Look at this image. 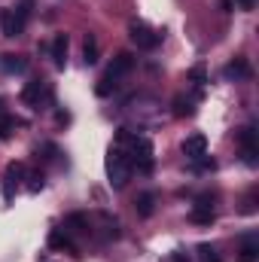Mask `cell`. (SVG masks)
<instances>
[{
    "label": "cell",
    "mask_w": 259,
    "mask_h": 262,
    "mask_svg": "<svg viewBox=\"0 0 259 262\" xmlns=\"http://www.w3.org/2000/svg\"><path fill=\"white\" fill-rule=\"evenodd\" d=\"M131 67H134V55H131V52H119V55L110 61V67H107V79L119 85V79H122L125 73H131Z\"/></svg>",
    "instance_id": "cell-8"
},
{
    "label": "cell",
    "mask_w": 259,
    "mask_h": 262,
    "mask_svg": "<svg viewBox=\"0 0 259 262\" xmlns=\"http://www.w3.org/2000/svg\"><path fill=\"white\" fill-rule=\"evenodd\" d=\"M134 210H137V216H153V210H156V195L153 192H140V195L134 198Z\"/></svg>",
    "instance_id": "cell-16"
},
{
    "label": "cell",
    "mask_w": 259,
    "mask_h": 262,
    "mask_svg": "<svg viewBox=\"0 0 259 262\" xmlns=\"http://www.w3.org/2000/svg\"><path fill=\"white\" fill-rule=\"evenodd\" d=\"M40 262H52V259H40Z\"/></svg>",
    "instance_id": "cell-29"
},
{
    "label": "cell",
    "mask_w": 259,
    "mask_h": 262,
    "mask_svg": "<svg viewBox=\"0 0 259 262\" xmlns=\"http://www.w3.org/2000/svg\"><path fill=\"white\" fill-rule=\"evenodd\" d=\"M113 146L125 149V156H128L131 168H134L137 174H149V171H153V165H156V149H153V143H149L146 137H140V134H131L128 128H119V131H116V140H113Z\"/></svg>",
    "instance_id": "cell-1"
},
{
    "label": "cell",
    "mask_w": 259,
    "mask_h": 262,
    "mask_svg": "<svg viewBox=\"0 0 259 262\" xmlns=\"http://www.w3.org/2000/svg\"><path fill=\"white\" fill-rule=\"evenodd\" d=\"M256 210V192H250V195L244 198V207H241V213H253Z\"/></svg>",
    "instance_id": "cell-25"
},
{
    "label": "cell",
    "mask_w": 259,
    "mask_h": 262,
    "mask_svg": "<svg viewBox=\"0 0 259 262\" xmlns=\"http://www.w3.org/2000/svg\"><path fill=\"white\" fill-rule=\"evenodd\" d=\"M67 46H70L67 34H55V40H52V46H49V55H52V64L55 67L67 64Z\"/></svg>",
    "instance_id": "cell-15"
},
{
    "label": "cell",
    "mask_w": 259,
    "mask_h": 262,
    "mask_svg": "<svg viewBox=\"0 0 259 262\" xmlns=\"http://www.w3.org/2000/svg\"><path fill=\"white\" fill-rule=\"evenodd\" d=\"M189 82H195L198 89L207 85V70H204V64H195L192 70H189Z\"/></svg>",
    "instance_id": "cell-24"
},
{
    "label": "cell",
    "mask_w": 259,
    "mask_h": 262,
    "mask_svg": "<svg viewBox=\"0 0 259 262\" xmlns=\"http://www.w3.org/2000/svg\"><path fill=\"white\" fill-rule=\"evenodd\" d=\"M101 226H104V238L107 241H116L122 232H119V220L116 216H110V213H101Z\"/></svg>",
    "instance_id": "cell-19"
},
{
    "label": "cell",
    "mask_w": 259,
    "mask_h": 262,
    "mask_svg": "<svg viewBox=\"0 0 259 262\" xmlns=\"http://www.w3.org/2000/svg\"><path fill=\"white\" fill-rule=\"evenodd\" d=\"M128 37H131V43L137 46V49H156L159 43H162V34L159 31H153L149 25H143V21H131L128 25Z\"/></svg>",
    "instance_id": "cell-5"
},
{
    "label": "cell",
    "mask_w": 259,
    "mask_h": 262,
    "mask_svg": "<svg viewBox=\"0 0 259 262\" xmlns=\"http://www.w3.org/2000/svg\"><path fill=\"white\" fill-rule=\"evenodd\" d=\"M183 156H186L189 162L207 156V137H204V134H189V137L183 140Z\"/></svg>",
    "instance_id": "cell-11"
},
{
    "label": "cell",
    "mask_w": 259,
    "mask_h": 262,
    "mask_svg": "<svg viewBox=\"0 0 259 262\" xmlns=\"http://www.w3.org/2000/svg\"><path fill=\"white\" fill-rule=\"evenodd\" d=\"M64 232L67 235H89L92 232V220L85 213H70L64 220Z\"/></svg>",
    "instance_id": "cell-14"
},
{
    "label": "cell",
    "mask_w": 259,
    "mask_h": 262,
    "mask_svg": "<svg viewBox=\"0 0 259 262\" xmlns=\"http://www.w3.org/2000/svg\"><path fill=\"white\" fill-rule=\"evenodd\" d=\"M259 259V238L250 232L241 238V247H238V262H256Z\"/></svg>",
    "instance_id": "cell-13"
},
{
    "label": "cell",
    "mask_w": 259,
    "mask_h": 262,
    "mask_svg": "<svg viewBox=\"0 0 259 262\" xmlns=\"http://www.w3.org/2000/svg\"><path fill=\"white\" fill-rule=\"evenodd\" d=\"M223 76L241 82V79H250V76H253V67H250L247 58H232V61L226 64V70H223Z\"/></svg>",
    "instance_id": "cell-10"
},
{
    "label": "cell",
    "mask_w": 259,
    "mask_h": 262,
    "mask_svg": "<svg viewBox=\"0 0 259 262\" xmlns=\"http://www.w3.org/2000/svg\"><path fill=\"white\" fill-rule=\"evenodd\" d=\"M171 262H192V256H189L186 250H174V256H171Z\"/></svg>",
    "instance_id": "cell-26"
},
{
    "label": "cell",
    "mask_w": 259,
    "mask_h": 262,
    "mask_svg": "<svg viewBox=\"0 0 259 262\" xmlns=\"http://www.w3.org/2000/svg\"><path fill=\"white\" fill-rule=\"evenodd\" d=\"M49 247L52 250H67L70 256H79L76 253V244H73V235H67L64 229H52L49 232Z\"/></svg>",
    "instance_id": "cell-12"
},
{
    "label": "cell",
    "mask_w": 259,
    "mask_h": 262,
    "mask_svg": "<svg viewBox=\"0 0 259 262\" xmlns=\"http://www.w3.org/2000/svg\"><path fill=\"white\" fill-rule=\"evenodd\" d=\"M21 122L18 119H12V116H0V137L6 140V137H12V131L18 128Z\"/></svg>",
    "instance_id": "cell-23"
},
{
    "label": "cell",
    "mask_w": 259,
    "mask_h": 262,
    "mask_svg": "<svg viewBox=\"0 0 259 262\" xmlns=\"http://www.w3.org/2000/svg\"><path fill=\"white\" fill-rule=\"evenodd\" d=\"M21 177H25V165L21 162H12L6 168V174H3V195H6V201H12V192H15V186H18Z\"/></svg>",
    "instance_id": "cell-9"
},
{
    "label": "cell",
    "mask_w": 259,
    "mask_h": 262,
    "mask_svg": "<svg viewBox=\"0 0 259 262\" xmlns=\"http://www.w3.org/2000/svg\"><path fill=\"white\" fill-rule=\"evenodd\" d=\"M18 98H21V104L40 110V107L52 104V85H49L46 79H31V82H25V89H21Z\"/></svg>",
    "instance_id": "cell-4"
},
{
    "label": "cell",
    "mask_w": 259,
    "mask_h": 262,
    "mask_svg": "<svg viewBox=\"0 0 259 262\" xmlns=\"http://www.w3.org/2000/svg\"><path fill=\"white\" fill-rule=\"evenodd\" d=\"M235 3H238V6H241V9H244V12H250V9H253V6H256V0H235Z\"/></svg>",
    "instance_id": "cell-27"
},
{
    "label": "cell",
    "mask_w": 259,
    "mask_h": 262,
    "mask_svg": "<svg viewBox=\"0 0 259 262\" xmlns=\"http://www.w3.org/2000/svg\"><path fill=\"white\" fill-rule=\"evenodd\" d=\"M25 180H28V189H31V192H40V189L46 186V177H43L40 171H25Z\"/></svg>",
    "instance_id": "cell-21"
},
{
    "label": "cell",
    "mask_w": 259,
    "mask_h": 262,
    "mask_svg": "<svg viewBox=\"0 0 259 262\" xmlns=\"http://www.w3.org/2000/svg\"><path fill=\"white\" fill-rule=\"evenodd\" d=\"M55 119H58L61 125H67V122H70V113H64V110H58V113H55Z\"/></svg>",
    "instance_id": "cell-28"
},
{
    "label": "cell",
    "mask_w": 259,
    "mask_h": 262,
    "mask_svg": "<svg viewBox=\"0 0 259 262\" xmlns=\"http://www.w3.org/2000/svg\"><path fill=\"white\" fill-rule=\"evenodd\" d=\"M28 15H31V0H25L21 6L0 9V31H3V37H21V31L28 25Z\"/></svg>",
    "instance_id": "cell-2"
},
{
    "label": "cell",
    "mask_w": 259,
    "mask_h": 262,
    "mask_svg": "<svg viewBox=\"0 0 259 262\" xmlns=\"http://www.w3.org/2000/svg\"><path fill=\"white\" fill-rule=\"evenodd\" d=\"M131 162L128 156H125V149H119V146H110V152H107V177H110V183L116 186V189H122L125 183H128L131 177Z\"/></svg>",
    "instance_id": "cell-3"
},
{
    "label": "cell",
    "mask_w": 259,
    "mask_h": 262,
    "mask_svg": "<svg viewBox=\"0 0 259 262\" xmlns=\"http://www.w3.org/2000/svg\"><path fill=\"white\" fill-rule=\"evenodd\" d=\"M195 107H192V98H183V95H177L174 98V116H192Z\"/></svg>",
    "instance_id": "cell-20"
},
{
    "label": "cell",
    "mask_w": 259,
    "mask_h": 262,
    "mask_svg": "<svg viewBox=\"0 0 259 262\" xmlns=\"http://www.w3.org/2000/svg\"><path fill=\"white\" fill-rule=\"evenodd\" d=\"M189 220L198 223V226H210V223L217 220V213H213V198H210V195L198 198V201H195V207H192V213H189Z\"/></svg>",
    "instance_id": "cell-7"
},
{
    "label": "cell",
    "mask_w": 259,
    "mask_h": 262,
    "mask_svg": "<svg viewBox=\"0 0 259 262\" xmlns=\"http://www.w3.org/2000/svg\"><path fill=\"white\" fill-rule=\"evenodd\" d=\"M0 67H3V73H21L28 67V58H21V55H0Z\"/></svg>",
    "instance_id": "cell-18"
},
{
    "label": "cell",
    "mask_w": 259,
    "mask_h": 262,
    "mask_svg": "<svg viewBox=\"0 0 259 262\" xmlns=\"http://www.w3.org/2000/svg\"><path fill=\"white\" fill-rule=\"evenodd\" d=\"M238 143H241V156H244V165H256V128L253 125H244V128L235 131Z\"/></svg>",
    "instance_id": "cell-6"
},
{
    "label": "cell",
    "mask_w": 259,
    "mask_h": 262,
    "mask_svg": "<svg viewBox=\"0 0 259 262\" xmlns=\"http://www.w3.org/2000/svg\"><path fill=\"white\" fill-rule=\"evenodd\" d=\"M98 55H101V46H98V37L95 34H85V43H82V58L85 64H98Z\"/></svg>",
    "instance_id": "cell-17"
},
{
    "label": "cell",
    "mask_w": 259,
    "mask_h": 262,
    "mask_svg": "<svg viewBox=\"0 0 259 262\" xmlns=\"http://www.w3.org/2000/svg\"><path fill=\"white\" fill-rule=\"evenodd\" d=\"M198 259L201 262H223L213 244H198Z\"/></svg>",
    "instance_id": "cell-22"
}]
</instances>
